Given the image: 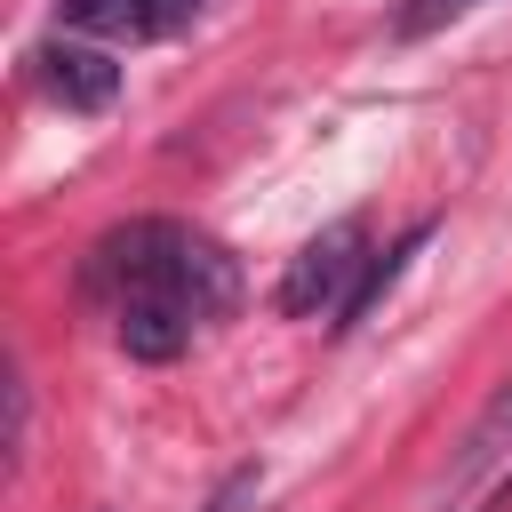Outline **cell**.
Returning <instances> with one entry per match:
<instances>
[{"label": "cell", "instance_id": "6da1fadb", "mask_svg": "<svg viewBox=\"0 0 512 512\" xmlns=\"http://www.w3.org/2000/svg\"><path fill=\"white\" fill-rule=\"evenodd\" d=\"M80 288L112 312V336L128 360H176V352H192V336H208L240 304V264L200 224L136 216L88 248Z\"/></svg>", "mask_w": 512, "mask_h": 512}, {"label": "cell", "instance_id": "7a4b0ae2", "mask_svg": "<svg viewBox=\"0 0 512 512\" xmlns=\"http://www.w3.org/2000/svg\"><path fill=\"white\" fill-rule=\"evenodd\" d=\"M368 224L360 216H344V224H328V232H312L296 256H288V272H280V312H296V320H352V304H360V280H368Z\"/></svg>", "mask_w": 512, "mask_h": 512}, {"label": "cell", "instance_id": "3957f363", "mask_svg": "<svg viewBox=\"0 0 512 512\" xmlns=\"http://www.w3.org/2000/svg\"><path fill=\"white\" fill-rule=\"evenodd\" d=\"M32 64H40V88H48L64 112H104V104L120 96V64H112L104 48H88V40H40Z\"/></svg>", "mask_w": 512, "mask_h": 512}, {"label": "cell", "instance_id": "277c9868", "mask_svg": "<svg viewBox=\"0 0 512 512\" xmlns=\"http://www.w3.org/2000/svg\"><path fill=\"white\" fill-rule=\"evenodd\" d=\"M512 456V384H496V400L472 416V432L456 440V456H448V472H440V496H472L496 464Z\"/></svg>", "mask_w": 512, "mask_h": 512}, {"label": "cell", "instance_id": "5b68a950", "mask_svg": "<svg viewBox=\"0 0 512 512\" xmlns=\"http://www.w3.org/2000/svg\"><path fill=\"white\" fill-rule=\"evenodd\" d=\"M200 16V0H128V32L136 40H168V32H184Z\"/></svg>", "mask_w": 512, "mask_h": 512}, {"label": "cell", "instance_id": "8992f818", "mask_svg": "<svg viewBox=\"0 0 512 512\" xmlns=\"http://www.w3.org/2000/svg\"><path fill=\"white\" fill-rule=\"evenodd\" d=\"M64 24H80V32H128V0H64Z\"/></svg>", "mask_w": 512, "mask_h": 512}, {"label": "cell", "instance_id": "52a82bcc", "mask_svg": "<svg viewBox=\"0 0 512 512\" xmlns=\"http://www.w3.org/2000/svg\"><path fill=\"white\" fill-rule=\"evenodd\" d=\"M24 432H32V392H24V376L8 368V464H24Z\"/></svg>", "mask_w": 512, "mask_h": 512}, {"label": "cell", "instance_id": "ba28073f", "mask_svg": "<svg viewBox=\"0 0 512 512\" xmlns=\"http://www.w3.org/2000/svg\"><path fill=\"white\" fill-rule=\"evenodd\" d=\"M256 504V464H240V472H224V488L208 496V512H248Z\"/></svg>", "mask_w": 512, "mask_h": 512}, {"label": "cell", "instance_id": "9c48e42d", "mask_svg": "<svg viewBox=\"0 0 512 512\" xmlns=\"http://www.w3.org/2000/svg\"><path fill=\"white\" fill-rule=\"evenodd\" d=\"M456 8H472V0H408V8H400V32H432V24L456 16Z\"/></svg>", "mask_w": 512, "mask_h": 512}]
</instances>
